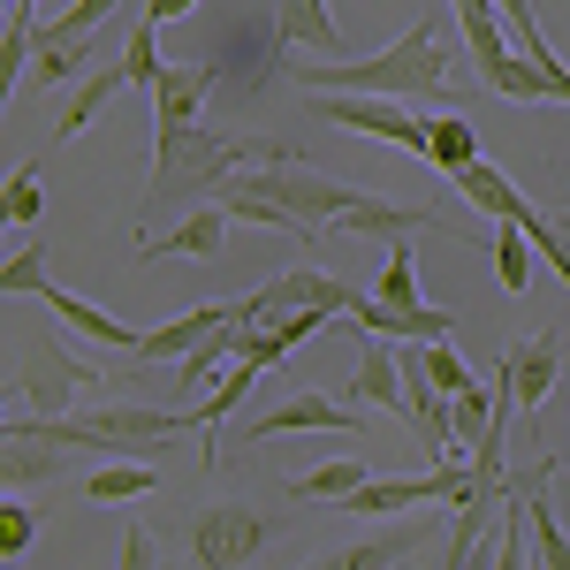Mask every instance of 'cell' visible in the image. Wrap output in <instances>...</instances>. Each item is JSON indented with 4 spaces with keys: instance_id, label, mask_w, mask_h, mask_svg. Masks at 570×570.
Listing matches in <instances>:
<instances>
[{
    "instance_id": "obj_1",
    "label": "cell",
    "mask_w": 570,
    "mask_h": 570,
    "mask_svg": "<svg viewBox=\"0 0 570 570\" xmlns=\"http://www.w3.org/2000/svg\"><path fill=\"white\" fill-rule=\"evenodd\" d=\"M274 160H297L289 145H274V137H220L206 122H153V183H145V220L160 214V206H176V198H214L228 176H244V168H274Z\"/></svg>"
},
{
    "instance_id": "obj_2",
    "label": "cell",
    "mask_w": 570,
    "mask_h": 570,
    "mask_svg": "<svg viewBox=\"0 0 570 570\" xmlns=\"http://www.w3.org/2000/svg\"><path fill=\"white\" fill-rule=\"evenodd\" d=\"M289 77L305 91H373V99H449V91H456L441 16H419V23L395 46H381L373 61H297Z\"/></svg>"
},
{
    "instance_id": "obj_3",
    "label": "cell",
    "mask_w": 570,
    "mask_h": 570,
    "mask_svg": "<svg viewBox=\"0 0 570 570\" xmlns=\"http://www.w3.org/2000/svg\"><path fill=\"white\" fill-rule=\"evenodd\" d=\"M305 115L312 122H335V130H365L381 145H403L411 160H426L434 145V122L411 115V99H373V91H305Z\"/></svg>"
},
{
    "instance_id": "obj_4",
    "label": "cell",
    "mask_w": 570,
    "mask_h": 570,
    "mask_svg": "<svg viewBox=\"0 0 570 570\" xmlns=\"http://www.w3.org/2000/svg\"><path fill=\"white\" fill-rule=\"evenodd\" d=\"M351 305H357L351 282H335V274H320V266H289V274H274L266 289L236 297V320H244V327H266L274 312H335V320H351Z\"/></svg>"
},
{
    "instance_id": "obj_5",
    "label": "cell",
    "mask_w": 570,
    "mask_h": 570,
    "mask_svg": "<svg viewBox=\"0 0 570 570\" xmlns=\"http://www.w3.org/2000/svg\"><path fill=\"white\" fill-rule=\"evenodd\" d=\"M266 548V518L252 502H214L190 518V556L198 570H252V556Z\"/></svg>"
},
{
    "instance_id": "obj_6",
    "label": "cell",
    "mask_w": 570,
    "mask_h": 570,
    "mask_svg": "<svg viewBox=\"0 0 570 570\" xmlns=\"http://www.w3.org/2000/svg\"><path fill=\"white\" fill-rule=\"evenodd\" d=\"M282 434H357V411L312 389V395H289V403L259 411V419L244 426V441H282Z\"/></svg>"
},
{
    "instance_id": "obj_7",
    "label": "cell",
    "mask_w": 570,
    "mask_h": 570,
    "mask_svg": "<svg viewBox=\"0 0 570 570\" xmlns=\"http://www.w3.org/2000/svg\"><path fill=\"white\" fill-rule=\"evenodd\" d=\"M556 381H563V343L556 335H532V343H510L502 351V381L494 389H510L518 411H540L556 395Z\"/></svg>"
},
{
    "instance_id": "obj_8",
    "label": "cell",
    "mask_w": 570,
    "mask_h": 570,
    "mask_svg": "<svg viewBox=\"0 0 570 570\" xmlns=\"http://www.w3.org/2000/svg\"><path fill=\"white\" fill-rule=\"evenodd\" d=\"M351 327L389 335V343H456V312H441V305H381V297H357Z\"/></svg>"
},
{
    "instance_id": "obj_9",
    "label": "cell",
    "mask_w": 570,
    "mask_h": 570,
    "mask_svg": "<svg viewBox=\"0 0 570 570\" xmlns=\"http://www.w3.org/2000/svg\"><path fill=\"white\" fill-rule=\"evenodd\" d=\"M23 389H31V403H39L46 419H69L77 389H91V365L69 351V343H46V351L23 365Z\"/></svg>"
},
{
    "instance_id": "obj_10",
    "label": "cell",
    "mask_w": 570,
    "mask_h": 570,
    "mask_svg": "<svg viewBox=\"0 0 570 570\" xmlns=\"http://www.w3.org/2000/svg\"><path fill=\"white\" fill-rule=\"evenodd\" d=\"M39 305L53 312L61 327H77V335H91L99 351H122V357H130L137 343H145V335H137V327H122V320H115L107 305H91V297H77V289H61V282H46V289H39Z\"/></svg>"
},
{
    "instance_id": "obj_11",
    "label": "cell",
    "mask_w": 570,
    "mask_h": 570,
    "mask_svg": "<svg viewBox=\"0 0 570 570\" xmlns=\"http://www.w3.org/2000/svg\"><path fill=\"white\" fill-rule=\"evenodd\" d=\"M228 320H236V305H198V312H183V320H168V327H153L130 357L137 365H183V357L198 351L214 327H228Z\"/></svg>"
},
{
    "instance_id": "obj_12",
    "label": "cell",
    "mask_w": 570,
    "mask_h": 570,
    "mask_svg": "<svg viewBox=\"0 0 570 570\" xmlns=\"http://www.w3.org/2000/svg\"><path fill=\"white\" fill-rule=\"evenodd\" d=\"M335 228L357 236V244H411L419 228H441V214H426V206H389V198H357Z\"/></svg>"
},
{
    "instance_id": "obj_13",
    "label": "cell",
    "mask_w": 570,
    "mask_h": 570,
    "mask_svg": "<svg viewBox=\"0 0 570 570\" xmlns=\"http://www.w3.org/2000/svg\"><path fill=\"white\" fill-rule=\"evenodd\" d=\"M61 441H46L31 419H8V464H0V480H8V494H23V487H39L61 472Z\"/></svg>"
},
{
    "instance_id": "obj_14",
    "label": "cell",
    "mask_w": 570,
    "mask_h": 570,
    "mask_svg": "<svg viewBox=\"0 0 570 570\" xmlns=\"http://www.w3.org/2000/svg\"><path fill=\"white\" fill-rule=\"evenodd\" d=\"M214 77H220L214 61H168V77L153 85V122H198Z\"/></svg>"
},
{
    "instance_id": "obj_15",
    "label": "cell",
    "mask_w": 570,
    "mask_h": 570,
    "mask_svg": "<svg viewBox=\"0 0 570 570\" xmlns=\"http://www.w3.org/2000/svg\"><path fill=\"white\" fill-rule=\"evenodd\" d=\"M449 8H456V23H464V39H472L480 77H494L502 61H518V39H510V23H502V8H494V0H449Z\"/></svg>"
},
{
    "instance_id": "obj_16",
    "label": "cell",
    "mask_w": 570,
    "mask_h": 570,
    "mask_svg": "<svg viewBox=\"0 0 570 570\" xmlns=\"http://www.w3.org/2000/svg\"><path fill=\"white\" fill-rule=\"evenodd\" d=\"M411 548H419V532L411 525H381L373 540H351V548H327L312 570H403L411 563Z\"/></svg>"
},
{
    "instance_id": "obj_17",
    "label": "cell",
    "mask_w": 570,
    "mask_h": 570,
    "mask_svg": "<svg viewBox=\"0 0 570 570\" xmlns=\"http://www.w3.org/2000/svg\"><path fill=\"white\" fill-rule=\"evenodd\" d=\"M274 31H282V46H312V53H335L343 61V23H335L327 0H282Z\"/></svg>"
},
{
    "instance_id": "obj_18",
    "label": "cell",
    "mask_w": 570,
    "mask_h": 570,
    "mask_svg": "<svg viewBox=\"0 0 570 570\" xmlns=\"http://www.w3.org/2000/svg\"><path fill=\"white\" fill-rule=\"evenodd\" d=\"M351 395H357V403H373V411H389V419H403V411H411V395H403V357L373 343V351L357 357Z\"/></svg>"
},
{
    "instance_id": "obj_19",
    "label": "cell",
    "mask_w": 570,
    "mask_h": 570,
    "mask_svg": "<svg viewBox=\"0 0 570 570\" xmlns=\"http://www.w3.org/2000/svg\"><path fill=\"white\" fill-rule=\"evenodd\" d=\"M220 244H228V214H220V206H198L168 244H145L137 259H145V266H153V259H214Z\"/></svg>"
},
{
    "instance_id": "obj_20",
    "label": "cell",
    "mask_w": 570,
    "mask_h": 570,
    "mask_svg": "<svg viewBox=\"0 0 570 570\" xmlns=\"http://www.w3.org/2000/svg\"><path fill=\"white\" fill-rule=\"evenodd\" d=\"M130 85H137V77H130V53H115L107 69H91V77H85V91H77V107L61 115V130H53V145H69V137H85V130H91V115H99V107H107L115 91H130Z\"/></svg>"
},
{
    "instance_id": "obj_21",
    "label": "cell",
    "mask_w": 570,
    "mask_h": 570,
    "mask_svg": "<svg viewBox=\"0 0 570 570\" xmlns=\"http://www.w3.org/2000/svg\"><path fill=\"white\" fill-rule=\"evenodd\" d=\"M122 0H77V8H61V16H46L39 23V61H53V53H77V46L115 16Z\"/></svg>"
},
{
    "instance_id": "obj_22",
    "label": "cell",
    "mask_w": 570,
    "mask_h": 570,
    "mask_svg": "<svg viewBox=\"0 0 570 570\" xmlns=\"http://www.w3.org/2000/svg\"><path fill=\"white\" fill-rule=\"evenodd\" d=\"M540 480H548V464H532V472H525V525H532V540H540V570H570V532L556 525V510H548Z\"/></svg>"
},
{
    "instance_id": "obj_23",
    "label": "cell",
    "mask_w": 570,
    "mask_h": 570,
    "mask_svg": "<svg viewBox=\"0 0 570 570\" xmlns=\"http://www.w3.org/2000/svg\"><path fill=\"white\" fill-rule=\"evenodd\" d=\"M480 160V130H472V115H434V145H426V168L441 176H464Z\"/></svg>"
},
{
    "instance_id": "obj_24",
    "label": "cell",
    "mask_w": 570,
    "mask_h": 570,
    "mask_svg": "<svg viewBox=\"0 0 570 570\" xmlns=\"http://www.w3.org/2000/svg\"><path fill=\"white\" fill-rule=\"evenodd\" d=\"M373 480L357 456H343V464H320V472H305V480H282L289 487V502H351L357 487Z\"/></svg>"
},
{
    "instance_id": "obj_25",
    "label": "cell",
    "mask_w": 570,
    "mask_h": 570,
    "mask_svg": "<svg viewBox=\"0 0 570 570\" xmlns=\"http://www.w3.org/2000/svg\"><path fill=\"white\" fill-rule=\"evenodd\" d=\"M39 53V8H23V0H8V31H0V85L16 91L23 85V61Z\"/></svg>"
},
{
    "instance_id": "obj_26",
    "label": "cell",
    "mask_w": 570,
    "mask_h": 570,
    "mask_svg": "<svg viewBox=\"0 0 570 570\" xmlns=\"http://www.w3.org/2000/svg\"><path fill=\"white\" fill-rule=\"evenodd\" d=\"M494 274H502L510 297H525V289H532V236L518 228V220H494Z\"/></svg>"
},
{
    "instance_id": "obj_27",
    "label": "cell",
    "mask_w": 570,
    "mask_h": 570,
    "mask_svg": "<svg viewBox=\"0 0 570 570\" xmlns=\"http://www.w3.org/2000/svg\"><path fill=\"white\" fill-rule=\"evenodd\" d=\"M153 487H160L153 464H115V456H107V464L85 480V494L91 502H137V494H153Z\"/></svg>"
},
{
    "instance_id": "obj_28",
    "label": "cell",
    "mask_w": 570,
    "mask_h": 570,
    "mask_svg": "<svg viewBox=\"0 0 570 570\" xmlns=\"http://www.w3.org/2000/svg\"><path fill=\"white\" fill-rule=\"evenodd\" d=\"M46 160H23V168H16V176H8V206H0V214H8V228H39L46 220Z\"/></svg>"
},
{
    "instance_id": "obj_29",
    "label": "cell",
    "mask_w": 570,
    "mask_h": 570,
    "mask_svg": "<svg viewBox=\"0 0 570 570\" xmlns=\"http://www.w3.org/2000/svg\"><path fill=\"white\" fill-rule=\"evenodd\" d=\"M373 297H381V305H426V289H419V259H411V244H389V266H381V282H373Z\"/></svg>"
},
{
    "instance_id": "obj_30",
    "label": "cell",
    "mask_w": 570,
    "mask_h": 570,
    "mask_svg": "<svg viewBox=\"0 0 570 570\" xmlns=\"http://www.w3.org/2000/svg\"><path fill=\"white\" fill-rule=\"evenodd\" d=\"M228 357H236V320H228V327H214V335H206L198 351L183 357V365H176V381H183V389H206V381H214Z\"/></svg>"
},
{
    "instance_id": "obj_31",
    "label": "cell",
    "mask_w": 570,
    "mask_h": 570,
    "mask_svg": "<svg viewBox=\"0 0 570 570\" xmlns=\"http://www.w3.org/2000/svg\"><path fill=\"white\" fill-rule=\"evenodd\" d=\"M46 282H53V274H46V244H16L8 266H0V289H8V297H39Z\"/></svg>"
},
{
    "instance_id": "obj_32",
    "label": "cell",
    "mask_w": 570,
    "mask_h": 570,
    "mask_svg": "<svg viewBox=\"0 0 570 570\" xmlns=\"http://www.w3.org/2000/svg\"><path fill=\"white\" fill-rule=\"evenodd\" d=\"M39 510H31V502H23V494H8V502H0V556H8V563H16V556H31V540H39Z\"/></svg>"
},
{
    "instance_id": "obj_33",
    "label": "cell",
    "mask_w": 570,
    "mask_h": 570,
    "mask_svg": "<svg viewBox=\"0 0 570 570\" xmlns=\"http://www.w3.org/2000/svg\"><path fill=\"white\" fill-rule=\"evenodd\" d=\"M502 525V518H494ZM441 570H494V532H472V525H449V563Z\"/></svg>"
},
{
    "instance_id": "obj_34",
    "label": "cell",
    "mask_w": 570,
    "mask_h": 570,
    "mask_svg": "<svg viewBox=\"0 0 570 570\" xmlns=\"http://www.w3.org/2000/svg\"><path fill=\"white\" fill-rule=\"evenodd\" d=\"M419 357H426V373H434V389H449V395H464V389H480L472 381V365L449 351V343H419Z\"/></svg>"
},
{
    "instance_id": "obj_35",
    "label": "cell",
    "mask_w": 570,
    "mask_h": 570,
    "mask_svg": "<svg viewBox=\"0 0 570 570\" xmlns=\"http://www.w3.org/2000/svg\"><path fill=\"white\" fill-rule=\"evenodd\" d=\"M122 570H160V540H153L145 525L122 532Z\"/></svg>"
},
{
    "instance_id": "obj_36",
    "label": "cell",
    "mask_w": 570,
    "mask_h": 570,
    "mask_svg": "<svg viewBox=\"0 0 570 570\" xmlns=\"http://www.w3.org/2000/svg\"><path fill=\"white\" fill-rule=\"evenodd\" d=\"M190 8H198V0H153V8H145V16H153V23H160V31H168V23H183V16H190Z\"/></svg>"
},
{
    "instance_id": "obj_37",
    "label": "cell",
    "mask_w": 570,
    "mask_h": 570,
    "mask_svg": "<svg viewBox=\"0 0 570 570\" xmlns=\"http://www.w3.org/2000/svg\"><path fill=\"white\" fill-rule=\"evenodd\" d=\"M23 8H39V0H23Z\"/></svg>"
}]
</instances>
